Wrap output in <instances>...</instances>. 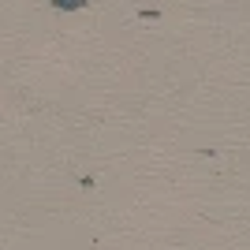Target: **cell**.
<instances>
[{
  "label": "cell",
  "mask_w": 250,
  "mask_h": 250,
  "mask_svg": "<svg viewBox=\"0 0 250 250\" xmlns=\"http://www.w3.org/2000/svg\"><path fill=\"white\" fill-rule=\"evenodd\" d=\"M52 8H60V11H83L86 0H52Z\"/></svg>",
  "instance_id": "obj_1"
}]
</instances>
